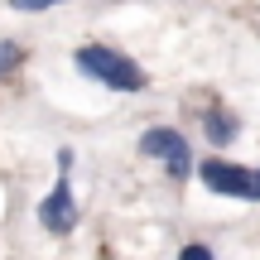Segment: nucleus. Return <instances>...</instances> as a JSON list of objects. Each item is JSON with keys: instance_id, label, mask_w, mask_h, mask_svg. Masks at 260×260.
Masks as SVG:
<instances>
[{"instance_id": "1", "label": "nucleus", "mask_w": 260, "mask_h": 260, "mask_svg": "<svg viewBox=\"0 0 260 260\" xmlns=\"http://www.w3.org/2000/svg\"><path fill=\"white\" fill-rule=\"evenodd\" d=\"M73 63H77V73H82V77L102 82L106 92H125V96H135V92H145V87H149L145 68H140L135 58H125L121 48H106V44H82Z\"/></svg>"}, {"instance_id": "2", "label": "nucleus", "mask_w": 260, "mask_h": 260, "mask_svg": "<svg viewBox=\"0 0 260 260\" xmlns=\"http://www.w3.org/2000/svg\"><path fill=\"white\" fill-rule=\"evenodd\" d=\"M198 178H203V188H207V193H217V198L255 203V169H246V164H232V159L212 154V159L198 164Z\"/></svg>"}, {"instance_id": "3", "label": "nucleus", "mask_w": 260, "mask_h": 260, "mask_svg": "<svg viewBox=\"0 0 260 260\" xmlns=\"http://www.w3.org/2000/svg\"><path fill=\"white\" fill-rule=\"evenodd\" d=\"M39 222L53 236H68L77 226V198H73V178L68 174H58V183L48 188V198L39 203Z\"/></svg>"}, {"instance_id": "4", "label": "nucleus", "mask_w": 260, "mask_h": 260, "mask_svg": "<svg viewBox=\"0 0 260 260\" xmlns=\"http://www.w3.org/2000/svg\"><path fill=\"white\" fill-rule=\"evenodd\" d=\"M140 154L169 164V159L188 154V140H183V130H174V125H149L145 135H140Z\"/></svg>"}, {"instance_id": "5", "label": "nucleus", "mask_w": 260, "mask_h": 260, "mask_svg": "<svg viewBox=\"0 0 260 260\" xmlns=\"http://www.w3.org/2000/svg\"><path fill=\"white\" fill-rule=\"evenodd\" d=\"M198 121H203V140H207L212 149L236 145V135H241V116H236V111H226V106H207Z\"/></svg>"}, {"instance_id": "6", "label": "nucleus", "mask_w": 260, "mask_h": 260, "mask_svg": "<svg viewBox=\"0 0 260 260\" xmlns=\"http://www.w3.org/2000/svg\"><path fill=\"white\" fill-rule=\"evenodd\" d=\"M19 63H24V44H15V39H0V77H10Z\"/></svg>"}, {"instance_id": "7", "label": "nucleus", "mask_w": 260, "mask_h": 260, "mask_svg": "<svg viewBox=\"0 0 260 260\" xmlns=\"http://www.w3.org/2000/svg\"><path fill=\"white\" fill-rule=\"evenodd\" d=\"M164 174L174 178V183H188V174H193V149H188V154H178V159H169Z\"/></svg>"}, {"instance_id": "8", "label": "nucleus", "mask_w": 260, "mask_h": 260, "mask_svg": "<svg viewBox=\"0 0 260 260\" xmlns=\"http://www.w3.org/2000/svg\"><path fill=\"white\" fill-rule=\"evenodd\" d=\"M178 260H217V255H212V246L188 241V246H178Z\"/></svg>"}, {"instance_id": "9", "label": "nucleus", "mask_w": 260, "mask_h": 260, "mask_svg": "<svg viewBox=\"0 0 260 260\" xmlns=\"http://www.w3.org/2000/svg\"><path fill=\"white\" fill-rule=\"evenodd\" d=\"M63 5V0H10V10H19V15H39V10H53Z\"/></svg>"}, {"instance_id": "10", "label": "nucleus", "mask_w": 260, "mask_h": 260, "mask_svg": "<svg viewBox=\"0 0 260 260\" xmlns=\"http://www.w3.org/2000/svg\"><path fill=\"white\" fill-rule=\"evenodd\" d=\"M73 164H77V154H73V149H58V174H68V178H73Z\"/></svg>"}, {"instance_id": "11", "label": "nucleus", "mask_w": 260, "mask_h": 260, "mask_svg": "<svg viewBox=\"0 0 260 260\" xmlns=\"http://www.w3.org/2000/svg\"><path fill=\"white\" fill-rule=\"evenodd\" d=\"M255 203H260V169H255Z\"/></svg>"}]
</instances>
